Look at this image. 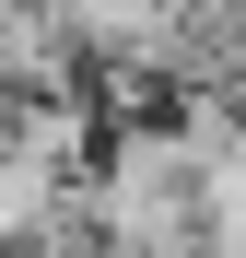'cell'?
Wrapping results in <instances>:
<instances>
[{
	"mask_svg": "<svg viewBox=\"0 0 246 258\" xmlns=\"http://www.w3.org/2000/svg\"><path fill=\"white\" fill-rule=\"evenodd\" d=\"M188 223H199V246H211V258H246V129L188 176Z\"/></svg>",
	"mask_w": 246,
	"mask_h": 258,
	"instance_id": "6da1fadb",
	"label": "cell"
}]
</instances>
